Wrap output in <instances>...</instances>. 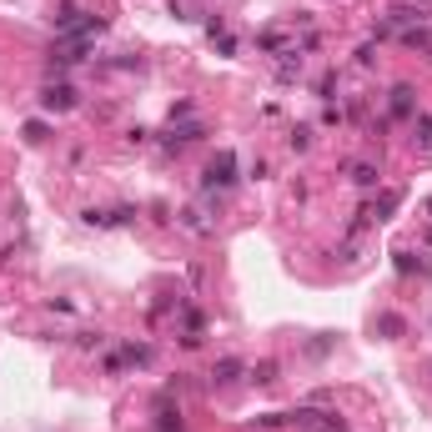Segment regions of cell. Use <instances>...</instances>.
I'll use <instances>...</instances> for the list:
<instances>
[{
	"label": "cell",
	"instance_id": "cell-1",
	"mask_svg": "<svg viewBox=\"0 0 432 432\" xmlns=\"http://www.w3.org/2000/svg\"><path fill=\"white\" fill-rule=\"evenodd\" d=\"M81 106V91L71 81H46L40 85V111H76Z\"/></svg>",
	"mask_w": 432,
	"mask_h": 432
},
{
	"label": "cell",
	"instance_id": "cell-2",
	"mask_svg": "<svg viewBox=\"0 0 432 432\" xmlns=\"http://www.w3.org/2000/svg\"><path fill=\"white\" fill-rule=\"evenodd\" d=\"M201 181H206V191H231L236 186V156H231V151H216Z\"/></svg>",
	"mask_w": 432,
	"mask_h": 432
},
{
	"label": "cell",
	"instance_id": "cell-3",
	"mask_svg": "<svg viewBox=\"0 0 432 432\" xmlns=\"http://www.w3.org/2000/svg\"><path fill=\"white\" fill-rule=\"evenodd\" d=\"M387 111H392V121H413L417 116V91L407 81L392 85V96H387Z\"/></svg>",
	"mask_w": 432,
	"mask_h": 432
},
{
	"label": "cell",
	"instance_id": "cell-4",
	"mask_svg": "<svg viewBox=\"0 0 432 432\" xmlns=\"http://www.w3.org/2000/svg\"><path fill=\"white\" fill-rule=\"evenodd\" d=\"M201 136H206V126H201V121H186V126H171V131H161V146H166V151H181V146L201 141Z\"/></svg>",
	"mask_w": 432,
	"mask_h": 432
},
{
	"label": "cell",
	"instance_id": "cell-5",
	"mask_svg": "<svg viewBox=\"0 0 432 432\" xmlns=\"http://www.w3.org/2000/svg\"><path fill=\"white\" fill-rule=\"evenodd\" d=\"M242 372H247V367H242V357H222V362L211 367V377H206V382H211V387H231Z\"/></svg>",
	"mask_w": 432,
	"mask_h": 432
},
{
	"label": "cell",
	"instance_id": "cell-6",
	"mask_svg": "<svg viewBox=\"0 0 432 432\" xmlns=\"http://www.w3.org/2000/svg\"><path fill=\"white\" fill-rule=\"evenodd\" d=\"M397 40H402L407 51H422V56H432V31H427V26H402V31H397Z\"/></svg>",
	"mask_w": 432,
	"mask_h": 432
},
{
	"label": "cell",
	"instance_id": "cell-7",
	"mask_svg": "<svg viewBox=\"0 0 432 432\" xmlns=\"http://www.w3.org/2000/svg\"><path fill=\"white\" fill-rule=\"evenodd\" d=\"M81 15H85V10L76 6V0H60V6H56V15H51V20H56V31H60V35H71V31L81 26Z\"/></svg>",
	"mask_w": 432,
	"mask_h": 432
},
{
	"label": "cell",
	"instance_id": "cell-8",
	"mask_svg": "<svg viewBox=\"0 0 432 432\" xmlns=\"http://www.w3.org/2000/svg\"><path fill=\"white\" fill-rule=\"evenodd\" d=\"M367 206H372V216H377V222H392V216H397V206H402V191H382V197H377V201H367Z\"/></svg>",
	"mask_w": 432,
	"mask_h": 432
},
{
	"label": "cell",
	"instance_id": "cell-9",
	"mask_svg": "<svg viewBox=\"0 0 432 432\" xmlns=\"http://www.w3.org/2000/svg\"><path fill=\"white\" fill-rule=\"evenodd\" d=\"M121 357H126V367H151V362H156V352H151L146 342H126Z\"/></svg>",
	"mask_w": 432,
	"mask_h": 432
},
{
	"label": "cell",
	"instance_id": "cell-10",
	"mask_svg": "<svg viewBox=\"0 0 432 432\" xmlns=\"http://www.w3.org/2000/svg\"><path fill=\"white\" fill-rule=\"evenodd\" d=\"M276 372H282V367H276L272 357H262V362H256V367H251V372H247V377H251L256 387H276Z\"/></svg>",
	"mask_w": 432,
	"mask_h": 432
},
{
	"label": "cell",
	"instance_id": "cell-11",
	"mask_svg": "<svg viewBox=\"0 0 432 432\" xmlns=\"http://www.w3.org/2000/svg\"><path fill=\"white\" fill-rule=\"evenodd\" d=\"M347 176H352L362 191H372V186H377V166H372V161H352V166H347Z\"/></svg>",
	"mask_w": 432,
	"mask_h": 432
},
{
	"label": "cell",
	"instance_id": "cell-12",
	"mask_svg": "<svg viewBox=\"0 0 432 432\" xmlns=\"http://www.w3.org/2000/svg\"><path fill=\"white\" fill-rule=\"evenodd\" d=\"M20 136H26V146H46V141H51V126L35 116V121H26V126H20Z\"/></svg>",
	"mask_w": 432,
	"mask_h": 432
},
{
	"label": "cell",
	"instance_id": "cell-13",
	"mask_svg": "<svg viewBox=\"0 0 432 432\" xmlns=\"http://www.w3.org/2000/svg\"><path fill=\"white\" fill-rule=\"evenodd\" d=\"M176 222H181L186 231H197V236H211V222H206V211H197V206H191V211H181Z\"/></svg>",
	"mask_w": 432,
	"mask_h": 432
},
{
	"label": "cell",
	"instance_id": "cell-14",
	"mask_svg": "<svg viewBox=\"0 0 432 432\" xmlns=\"http://www.w3.org/2000/svg\"><path fill=\"white\" fill-rule=\"evenodd\" d=\"M377 332H382L387 342H392V337H402V332H407V322H402L397 312H382V317H377Z\"/></svg>",
	"mask_w": 432,
	"mask_h": 432
},
{
	"label": "cell",
	"instance_id": "cell-15",
	"mask_svg": "<svg viewBox=\"0 0 432 432\" xmlns=\"http://www.w3.org/2000/svg\"><path fill=\"white\" fill-rule=\"evenodd\" d=\"M256 46L272 51V56H282V51H287V35H282V31H262V35H256Z\"/></svg>",
	"mask_w": 432,
	"mask_h": 432
},
{
	"label": "cell",
	"instance_id": "cell-16",
	"mask_svg": "<svg viewBox=\"0 0 432 432\" xmlns=\"http://www.w3.org/2000/svg\"><path fill=\"white\" fill-rule=\"evenodd\" d=\"M397 272H402V276H413V272H432V267L422 262V256H413V251H397Z\"/></svg>",
	"mask_w": 432,
	"mask_h": 432
},
{
	"label": "cell",
	"instance_id": "cell-17",
	"mask_svg": "<svg viewBox=\"0 0 432 432\" xmlns=\"http://www.w3.org/2000/svg\"><path fill=\"white\" fill-rule=\"evenodd\" d=\"M76 347L81 352H101L106 347V332H76Z\"/></svg>",
	"mask_w": 432,
	"mask_h": 432
},
{
	"label": "cell",
	"instance_id": "cell-18",
	"mask_svg": "<svg viewBox=\"0 0 432 432\" xmlns=\"http://www.w3.org/2000/svg\"><path fill=\"white\" fill-rule=\"evenodd\" d=\"M287 146H292V151H307V146H312V126H292Z\"/></svg>",
	"mask_w": 432,
	"mask_h": 432
},
{
	"label": "cell",
	"instance_id": "cell-19",
	"mask_svg": "<svg viewBox=\"0 0 432 432\" xmlns=\"http://www.w3.org/2000/svg\"><path fill=\"white\" fill-rule=\"evenodd\" d=\"M413 131H417V141H422V146H432V116H422V111H417V116H413Z\"/></svg>",
	"mask_w": 432,
	"mask_h": 432
},
{
	"label": "cell",
	"instance_id": "cell-20",
	"mask_svg": "<svg viewBox=\"0 0 432 432\" xmlns=\"http://www.w3.org/2000/svg\"><path fill=\"white\" fill-rule=\"evenodd\" d=\"M332 91H337V71H322V76H317V96L332 101Z\"/></svg>",
	"mask_w": 432,
	"mask_h": 432
},
{
	"label": "cell",
	"instance_id": "cell-21",
	"mask_svg": "<svg viewBox=\"0 0 432 432\" xmlns=\"http://www.w3.org/2000/svg\"><path fill=\"white\" fill-rule=\"evenodd\" d=\"M282 422H287V413H262V417H256V432H276Z\"/></svg>",
	"mask_w": 432,
	"mask_h": 432
},
{
	"label": "cell",
	"instance_id": "cell-22",
	"mask_svg": "<svg viewBox=\"0 0 432 432\" xmlns=\"http://www.w3.org/2000/svg\"><path fill=\"white\" fill-rule=\"evenodd\" d=\"M81 222H85V226H116V222H111V211H96V206H91V211H81Z\"/></svg>",
	"mask_w": 432,
	"mask_h": 432
},
{
	"label": "cell",
	"instance_id": "cell-23",
	"mask_svg": "<svg viewBox=\"0 0 432 432\" xmlns=\"http://www.w3.org/2000/svg\"><path fill=\"white\" fill-rule=\"evenodd\" d=\"M322 126H342V111H337V106L327 101V106H322Z\"/></svg>",
	"mask_w": 432,
	"mask_h": 432
},
{
	"label": "cell",
	"instance_id": "cell-24",
	"mask_svg": "<svg viewBox=\"0 0 432 432\" xmlns=\"http://www.w3.org/2000/svg\"><path fill=\"white\" fill-rule=\"evenodd\" d=\"M357 66H377V46H362L357 51Z\"/></svg>",
	"mask_w": 432,
	"mask_h": 432
},
{
	"label": "cell",
	"instance_id": "cell-25",
	"mask_svg": "<svg viewBox=\"0 0 432 432\" xmlns=\"http://www.w3.org/2000/svg\"><path fill=\"white\" fill-rule=\"evenodd\" d=\"M106 372H111V377H116V372H126V357H121V352H111V357H106Z\"/></svg>",
	"mask_w": 432,
	"mask_h": 432
},
{
	"label": "cell",
	"instance_id": "cell-26",
	"mask_svg": "<svg viewBox=\"0 0 432 432\" xmlns=\"http://www.w3.org/2000/svg\"><path fill=\"white\" fill-rule=\"evenodd\" d=\"M422 242H427V247H432V226H427V231H422Z\"/></svg>",
	"mask_w": 432,
	"mask_h": 432
},
{
	"label": "cell",
	"instance_id": "cell-27",
	"mask_svg": "<svg viewBox=\"0 0 432 432\" xmlns=\"http://www.w3.org/2000/svg\"><path fill=\"white\" fill-rule=\"evenodd\" d=\"M413 6H422V10H427V6H432V0H413Z\"/></svg>",
	"mask_w": 432,
	"mask_h": 432
},
{
	"label": "cell",
	"instance_id": "cell-28",
	"mask_svg": "<svg viewBox=\"0 0 432 432\" xmlns=\"http://www.w3.org/2000/svg\"><path fill=\"white\" fill-rule=\"evenodd\" d=\"M427 216H432V197H427Z\"/></svg>",
	"mask_w": 432,
	"mask_h": 432
}]
</instances>
